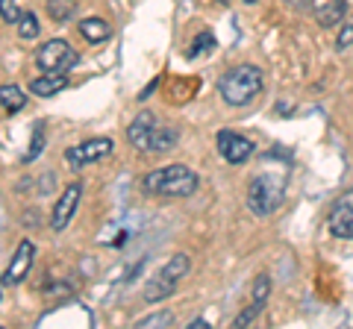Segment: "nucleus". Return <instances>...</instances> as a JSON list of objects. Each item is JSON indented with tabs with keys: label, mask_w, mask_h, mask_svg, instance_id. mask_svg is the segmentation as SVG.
Returning a JSON list of instances; mask_svg holds the SVG:
<instances>
[{
	"label": "nucleus",
	"mask_w": 353,
	"mask_h": 329,
	"mask_svg": "<svg viewBox=\"0 0 353 329\" xmlns=\"http://www.w3.org/2000/svg\"><path fill=\"white\" fill-rule=\"evenodd\" d=\"M285 182H289V164L283 171L265 168L248 185V209L256 217H268L285 200Z\"/></svg>",
	"instance_id": "obj_1"
},
{
	"label": "nucleus",
	"mask_w": 353,
	"mask_h": 329,
	"mask_svg": "<svg viewBox=\"0 0 353 329\" xmlns=\"http://www.w3.org/2000/svg\"><path fill=\"white\" fill-rule=\"evenodd\" d=\"M262 85H265L262 68H256V65H236V68H230L218 80V94L227 106L239 109V106H248L250 100H256Z\"/></svg>",
	"instance_id": "obj_2"
},
{
	"label": "nucleus",
	"mask_w": 353,
	"mask_h": 329,
	"mask_svg": "<svg viewBox=\"0 0 353 329\" xmlns=\"http://www.w3.org/2000/svg\"><path fill=\"white\" fill-rule=\"evenodd\" d=\"M141 185H145L148 194H159V197H192L197 185H201V177L185 164H165V168L145 173Z\"/></svg>",
	"instance_id": "obj_3"
},
{
	"label": "nucleus",
	"mask_w": 353,
	"mask_h": 329,
	"mask_svg": "<svg viewBox=\"0 0 353 329\" xmlns=\"http://www.w3.org/2000/svg\"><path fill=\"white\" fill-rule=\"evenodd\" d=\"M192 268V259L185 253H174L165 265L153 273V277L148 279L145 291H141V297H145V303H159V300H168L171 294L176 291V285H180V279L189 273Z\"/></svg>",
	"instance_id": "obj_4"
},
{
	"label": "nucleus",
	"mask_w": 353,
	"mask_h": 329,
	"mask_svg": "<svg viewBox=\"0 0 353 329\" xmlns=\"http://www.w3.org/2000/svg\"><path fill=\"white\" fill-rule=\"evenodd\" d=\"M77 62H80V53H77L65 39H50L36 50V65L41 71L68 74L71 68H77Z\"/></svg>",
	"instance_id": "obj_5"
},
{
	"label": "nucleus",
	"mask_w": 353,
	"mask_h": 329,
	"mask_svg": "<svg viewBox=\"0 0 353 329\" xmlns=\"http://www.w3.org/2000/svg\"><path fill=\"white\" fill-rule=\"evenodd\" d=\"M112 138H85L80 145H74L65 150V162L71 164L74 171L85 168V164H94V162H103L109 153H112Z\"/></svg>",
	"instance_id": "obj_6"
},
{
	"label": "nucleus",
	"mask_w": 353,
	"mask_h": 329,
	"mask_svg": "<svg viewBox=\"0 0 353 329\" xmlns=\"http://www.w3.org/2000/svg\"><path fill=\"white\" fill-rule=\"evenodd\" d=\"M80 200H83V182L74 180V182H68L62 189L57 206H53V215H50V229H53V233H65V226L74 221Z\"/></svg>",
	"instance_id": "obj_7"
},
{
	"label": "nucleus",
	"mask_w": 353,
	"mask_h": 329,
	"mask_svg": "<svg viewBox=\"0 0 353 329\" xmlns=\"http://www.w3.org/2000/svg\"><path fill=\"white\" fill-rule=\"evenodd\" d=\"M327 226H330V233H333L336 238L353 241V189L341 191V197H336V203L330 206Z\"/></svg>",
	"instance_id": "obj_8"
},
{
	"label": "nucleus",
	"mask_w": 353,
	"mask_h": 329,
	"mask_svg": "<svg viewBox=\"0 0 353 329\" xmlns=\"http://www.w3.org/2000/svg\"><path fill=\"white\" fill-rule=\"evenodd\" d=\"M215 147H218L221 156H224L227 164H245L253 156V150H256L248 136H239L233 129H221L215 136Z\"/></svg>",
	"instance_id": "obj_9"
},
{
	"label": "nucleus",
	"mask_w": 353,
	"mask_h": 329,
	"mask_svg": "<svg viewBox=\"0 0 353 329\" xmlns=\"http://www.w3.org/2000/svg\"><path fill=\"white\" fill-rule=\"evenodd\" d=\"M32 262H36V244H32L30 238H21L15 253H12V262H9V268L3 273V285H18L27 279V273L32 268Z\"/></svg>",
	"instance_id": "obj_10"
},
{
	"label": "nucleus",
	"mask_w": 353,
	"mask_h": 329,
	"mask_svg": "<svg viewBox=\"0 0 353 329\" xmlns=\"http://www.w3.org/2000/svg\"><path fill=\"white\" fill-rule=\"evenodd\" d=\"M159 127V120L153 112H139L136 118H132V124L127 127V141L136 150L141 153H148V145H150V136H153V129Z\"/></svg>",
	"instance_id": "obj_11"
},
{
	"label": "nucleus",
	"mask_w": 353,
	"mask_h": 329,
	"mask_svg": "<svg viewBox=\"0 0 353 329\" xmlns=\"http://www.w3.org/2000/svg\"><path fill=\"white\" fill-rule=\"evenodd\" d=\"M65 89H68V74H59V71H44L41 76L30 80V92L36 97H53Z\"/></svg>",
	"instance_id": "obj_12"
},
{
	"label": "nucleus",
	"mask_w": 353,
	"mask_h": 329,
	"mask_svg": "<svg viewBox=\"0 0 353 329\" xmlns=\"http://www.w3.org/2000/svg\"><path fill=\"white\" fill-rule=\"evenodd\" d=\"M345 12H347V0H321L318 9H315V18H318V24H321L324 30H330V27L341 24Z\"/></svg>",
	"instance_id": "obj_13"
},
{
	"label": "nucleus",
	"mask_w": 353,
	"mask_h": 329,
	"mask_svg": "<svg viewBox=\"0 0 353 329\" xmlns=\"http://www.w3.org/2000/svg\"><path fill=\"white\" fill-rule=\"evenodd\" d=\"M80 36L88 41V45H103V41H109V36H112V27L106 24L103 18H83L80 21Z\"/></svg>",
	"instance_id": "obj_14"
},
{
	"label": "nucleus",
	"mask_w": 353,
	"mask_h": 329,
	"mask_svg": "<svg viewBox=\"0 0 353 329\" xmlns=\"http://www.w3.org/2000/svg\"><path fill=\"white\" fill-rule=\"evenodd\" d=\"M176 141H180V133H176L174 127L159 124L157 129H153V136H150L148 153H168L171 147H176Z\"/></svg>",
	"instance_id": "obj_15"
},
{
	"label": "nucleus",
	"mask_w": 353,
	"mask_h": 329,
	"mask_svg": "<svg viewBox=\"0 0 353 329\" xmlns=\"http://www.w3.org/2000/svg\"><path fill=\"white\" fill-rule=\"evenodd\" d=\"M0 106H3V112H6V115H18L21 109L27 106V94L21 92L18 85L6 83V85H0Z\"/></svg>",
	"instance_id": "obj_16"
},
{
	"label": "nucleus",
	"mask_w": 353,
	"mask_h": 329,
	"mask_svg": "<svg viewBox=\"0 0 353 329\" xmlns=\"http://www.w3.org/2000/svg\"><path fill=\"white\" fill-rule=\"evenodd\" d=\"M77 0H48V15L53 24H68V21L77 15Z\"/></svg>",
	"instance_id": "obj_17"
},
{
	"label": "nucleus",
	"mask_w": 353,
	"mask_h": 329,
	"mask_svg": "<svg viewBox=\"0 0 353 329\" xmlns=\"http://www.w3.org/2000/svg\"><path fill=\"white\" fill-rule=\"evenodd\" d=\"M165 326H174V315L171 312H153L148 317H139L132 329H165Z\"/></svg>",
	"instance_id": "obj_18"
},
{
	"label": "nucleus",
	"mask_w": 353,
	"mask_h": 329,
	"mask_svg": "<svg viewBox=\"0 0 353 329\" xmlns=\"http://www.w3.org/2000/svg\"><path fill=\"white\" fill-rule=\"evenodd\" d=\"M15 30H18V36H21V39H36L39 32H41V24H39L36 12H21Z\"/></svg>",
	"instance_id": "obj_19"
},
{
	"label": "nucleus",
	"mask_w": 353,
	"mask_h": 329,
	"mask_svg": "<svg viewBox=\"0 0 353 329\" xmlns=\"http://www.w3.org/2000/svg\"><path fill=\"white\" fill-rule=\"evenodd\" d=\"M268 297H271V277L268 273H259V277L253 279V303H256L259 309H265Z\"/></svg>",
	"instance_id": "obj_20"
},
{
	"label": "nucleus",
	"mask_w": 353,
	"mask_h": 329,
	"mask_svg": "<svg viewBox=\"0 0 353 329\" xmlns=\"http://www.w3.org/2000/svg\"><path fill=\"white\" fill-rule=\"evenodd\" d=\"M41 150H44V124H39V127H36V133H32L30 150L24 153V162H32V159H39V156H41Z\"/></svg>",
	"instance_id": "obj_21"
},
{
	"label": "nucleus",
	"mask_w": 353,
	"mask_h": 329,
	"mask_svg": "<svg viewBox=\"0 0 353 329\" xmlns=\"http://www.w3.org/2000/svg\"><path fill=\"white\" fill-rule=\"evenodd\" d=\"M212 45H215V36H212V32H201V36H194V47L189 50V56H192V59H197L201 53L212 50Z\"/></svg>",
	"instance_id": "obj_22"
},
{
	"label": "nucleus",
	"mask_w": 353,
	"mask_h": 329,
	"mask_svg": "<svg viewBox=\"0 0 353 329\" xmlns=\"http://www.w3.org/2000/svg\"><path fill=\"white\" fill-rule=\"evenodd\" d=\"M350 45H353V21H345V24H341L339 39H336V50H339V53H345Z\"/></svg>",
	"instance_id": "obj_23"
},
{
	"label": "nucleus",
	"mask_w": 353,
	"mask_h": 329,
	"mask_svg": "<svg viewBox=\"0 0 353 329\" xmlns=\"http://www.w3.org/2000/svg\"><path fill=\"white\" fill-rule=\"evenodd\" d=\"M262 309H259V306L256 303H250L248 306V309H241L239 315H236V321H233V326H248V323H253V321H256V315H259Z\"/></svg>",
	"instance_id": "obj_24"
},
{
	"label": "nucleus",
	"mask_w": 353,
	"mask_h": 329,
	"mask_svg": "<svg viewBox=\"0 0 353 329\" xmlns=\"http://www.w3.org/2000/svg\"><path fill=\"white\" fill-rule=\"evenodd\" d=\"M0 15H3V21H6V24H18L21 12H18L15 0H0Z\"/></svg>",
	"instance_id": "obj_25"
},
{
	"label": "nucleus",
	"mask_w": 353,
	"mask_h": 329,
	"mask_svg": "<svg viewBox=\"0 0 353 329\" xmlns=\"http://www.w3.org/2000/svg\"><path fill=\"white\" fill-rule=\"evenodd\" d=\"M39 191H41V194L53 191V173H44V177L39 180Z\"/></svg>",
	"instance_id": "obj_26"
},
{
	"label": "nucleus",
	"mask_w": 353,
	"mask_h": 329,
	"mask_svg": "<svg viewBox=\"0 0 353 329\" xmlns=\"http://www.w3.org/2000/svg\"><path fill=\"white\" fill-rule=\"evenodd\" d=\"M157 85H159V80H153V83L148 85V89H145V92H141V94H139V100H148V97H150L153 92H157Z\"/></svg>",
	"instance_id": "obj_27"
},
{
	"label": "nucleus",
	"mask_w": 353,
	"mask_h": 329,
	"mask_svg": "<svg viewBox=\"0 0 353 329\" xmlns=\"http://www.w3.org/2000/svg\"><path fill=\"white\" fill-rule=\"evenodd\" d=\"M185 329H209V323L203 321V317H194V321H192L189 326H185Z\"/></svg>",
	"instance_id": "obj_28"
},
{
	"label": "nucleus",
	"mask_w": 353,
	"mask_h": 329,
	"mask_svg": "<svg viewBox=\"0 0 353 329\" xmlns=\"http://www.w3.org/2000/svg\"><path fill=\"white\" fill-rule=\"evenodd\" d=\"M218 3H221V6H227V3H230V0H218Z\"/></svg>",
	"instance_id": "obj_29"
},
{
	"label": "nucleus",
	"mask_w": 353,
	"mask_h": 329,
	"mask_svg": "<svg viewBox=\"0 0 353 329\" xmlns=\"http://www.w3.org/2000/svg\"><path fill=\"white\" fill-rule=\"evenodd\" d=\"M245 3H248V6H253V3H256V0H245Z\"/></svg>",
	"instance_id": "obj_30"
}]
</instances>
